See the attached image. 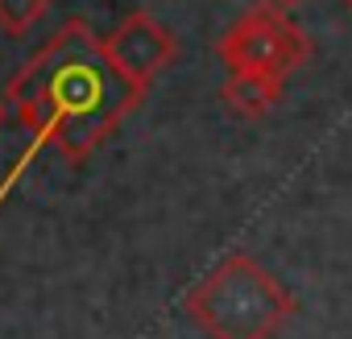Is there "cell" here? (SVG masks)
<instances>
[{
	"mask_svg": "<svg viewBox=\"0 0 352 339\" xmlns=\"http://www.w3.org/2000/svg\"><path fill=\"white\" fill-rule=\"evenodd\" d=\"M141 100L145 95H137L129 79L108 62L87 21L71 17L5 87V104L30 132V149L9 170L0 199L9 195V187L25 174V165L46 145L63 153L71 165L87 161Z\"/></svg>",
	"mask_w": 352,
	"mask_h": 339,
	"instance_id": "6da1fadb",
	"label": "cell"
},
{
	"mask_svg": "<svg viewBox=\"0 0 352 339\" xmlns=\"http://www.w3.org/2000/svg\"><path fill=\"white\" fill-rule=\"evenodd\" d=\"M183 306L208 339H274L294 314V294L249 253H228Z\"/></svg>",
	"mask_w": 352,
	"mask_h": 339,
	"instance_id": "7a4b0ae2",
	"label": "cell"
},
{
	"mask_svg": "<svg viewBox=\"0 0 352 339\" xmlns=\"http://www.w3.org/2000/svg\"><path fill=\"white\" fill-rule=\"evenodd\" d=\"M216 54L228 71H270L290 79L311 58V38L286 17L282 5L265 0V5L245 9L216 38Z\"/></svg>",
	"mask_w": 352,
	"mask_h": 339,
	"instance_id": "3957f363",
	"label": "cell"
},
{
	"mask_svg": "<svg viewBox=\"0 0 352 339\" xmlns=\"http://www.w3.org/2000/svg\"><path fill=\"white\" fill-rule=\"evenodd\" d=\"M100 46H104L108 62L129 79V87L137 95H145L149 83L174 62V54H179L174 34L157 17H149V13H129L112 34L100 38Z\"/></svg>",
	"mask_w": 352,
	"mask_h": 339,
	"instance_id": "277c9868",
	"label": "cell"
},
{
	"mask_svg": "<svg viewBox=\"0 0 352 339\" xmlns=\"http://www.w3.org/2000/svg\"><path fill=\"white\" fill-rule=\"evenodd\" d=\"M282 87H286V79H282V75H270V71H228L220 95H224V104H228L236 116L261 120V116H270V112L278 108Z\"/></svg>",
	"mask_w": 352,
	"mask_h": 339,
	"instance_id": "5b68a950",
	"label": "cell"
},
{
	"mask_svg": "<svg viewBox=\"0 0 352 339\" xmlns=\"http://www.w3.org/2000/svg\"><path fill=\"white\" fill-rule=\"evenodd\" d=\"M50 9V0H0V34L21 38L30 34Z\"/></svg>",
	"mask_w": 352,
	"mask_h": 339,
	"instance_id": "8992f818",
	"label": "cell"
},
{
	"mask_svg": "<svg viewBox=\"0 0 352 339\" xmlns=\"http://www.w3.org/2000/svg\"><path fill=\"white\" fill-rule=\"evenodd\" d=\"M274 5H282V9H290V5H302V0H274Z\"/></svg>",
	"mask_w": 352,
	"mask_h": 339,
	"instance_id": "52a82bcc",
	"label": "cell"
},
{
	"mask_svg": "<svg viewBox=\"0 0 352 339\" xmlns=\"http://www.w3.org/2000/svg\"><path fill=\"white\" fill-rule=\"evenodd\" d=\"M5 116H9V104H5V100H0V124H5Z\"/></svg>",
	"mask_w": 352,
	"mask_h": 339,
	"instance_id": "ba28073f",
	"label": "cell"
},
{
	"mask_svg": "<svg viewBox=\"0 0 352 339\" xmlns=\"http://www.w3.org/2000/svg\"><path fill=\"white\" fill-rule=\"evenodd\" d=\"M344 5H348V9H352V0H344Z\"/></svg>",
	"mask_w": 352,
	"mask_h": 339,
	"instance_id": "9c48e42d",
	"label": "cell"
}]
</instances>
